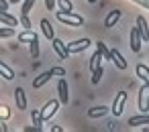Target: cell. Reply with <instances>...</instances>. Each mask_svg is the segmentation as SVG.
Wrapping results in <instances>:
<instances>
[{
    "mask_svg": "<svg viewBox=\"0 0 149 132\" xmlns=\"http://www.w3.org/2000/svg\"><path fill=\"white\" fill-rule=\"evenodd\" d=\"M55 16H57L59 23H63L68 27H82L84 25V16H80V14L72 12V10H57Z\"/></svg>",
    "mask_w": 149,
    "mask_h": 132,
    "instance_id": "6da1fadb",
    "label": "cell"
},
{
    "mask_svg": "<svg viewBox=\"0 0 149 132\" xmlns=\"http://www.w3.org/2000/svg\"><path fill=\"white\" fill-rule=\"evenodd\" d=\"M137 106H139L141 112H149V83H143V85H141Z\"/></svg>",
    "mask_w": 149,
    "mask_h": 132,
    "instance_id": "7a4b0ae2",
    "label": "cell"
},
{
    "mask_svg": "<svg viewBox=\"0 0 149 132\" xmlns=\"http://www.w3.org/2000/svg\"><path fill=\"white\" fill-rule=\"evenodd\" d=\"M90 45H92V41L86 39V37H84V39H78V41H74V43H65L70 55H72V53H82V51H86Z\"/></svg>",
    "mask_w": 149,
    "mask_h": 132,
    "instance_id": "3957f363",
    "label": "cell"
},
{
    "mask_svg": "<svg viewBox=\"0 0 149 132\" xmlns=\"http://www.w3.org/2000/svg\"><path fill=\"white\" fill-rule=\"evenodd\" d=\"M59 100H51V102H47L45 106H43V110H41V116H43V120L47 122V120H51L53 116H55V112H57V108H59Z\"/></svg>",
    "mask_w": 149,
    "mask_h": 132,
    "instance_id": "277c9868",
    "label": "cell"
},
{
    "mask_svg": "<svg viewBox=\"0 0 149 132\" xmlns=\"http://www.w3.org/2000/svg\"><path fill=\"white\" fill-rule=\"evenodd\" d=\"M125 102H127V94H125V91H118L116 98H114V104H112V108H110V112H112L116 118L123 114V110H125Z\"/></svg>",
    "mask_w": 149,
    "mask_h": 132,
    "instance_id": "5b68a950",
    "label": "cell"
},
{
    "mask_svg": "<svg viewBox=\"0 0 149 132\" xmlns=\"http://www.w3.org/2000/svg\"><path fill=\"white\" fill-rule=\"evenodd\" d=\"M51 47H53V51L57 53V57H59L61 61H65V59L70 57V51H68V47H65V43H63L61 39H53V41H51Z\"/></svg>",
    "mask_w": 149,
    "mask_h": 132,
    "instance_id": "8992f818",
    "label": "cell"
},
{
    "mask_svg": "<svg viewBox=\"0 0 149 132\" xmlns=\"http://www.w3.org/2000/svg\"><path fill=\"white\" fill-rule=\"evenodd\" d=\"M141 43H143V37H141L139 29L133 27V29H131V51H133V53H139V51H141Z\"/></svg>",
    "mask_w": 149,
    "mask_h": 132,
    "instance_id": "52a82bcc",
    "label": "cell"
},
{
    "mask_svg": "<svg viewBox=\"0 0 149 132\" xmlns=\"http://www.w3.org/2000/svg\"><path fill=\"white\" fill-rule=\"evenodd\" d=\"M57 94H59V102L61 104H68L70 102V89H68V81L65 79H59L57 81Z\"/></svg>",
    "mask_w": 149,
    "mask_h": 132,
    "instance_id": "ba28073f",
    "label": "cell"
},
{
    "mask_svg": "<svg viewBox=\"0 0 149 132\" xmlns=\"http://www.w3.org/2000/svg\"><path fill=\"white\" fill-rule=\"evenodd\" d=\"M143 124H149V112H141L137 116H131L129 118V126H143Z\"/></svg>",
    "mask_w": 149,
    "mask_h": 132,
    "instance_id": "9c48e42d",
    "label": "cell"
},
{
    "mask_svg": "<svg viewBox=\"0 0 149 132\" xmlns=\"http://www.w3.org/2000/svg\"><path fill=\"white\" fill-rule=\"evenodd\" d=\"M51 77H53V73H51V69H49V71H45V73H41V75H37V77L33 79V87H35V89H39V87H43V85H45V83H47V81H49Z\"/></svg>",
    "mask_w": 149,
    "mask_h": 132,
    "instance_id": "30bf717a",
    "label": "cell"
},
{
    "mask_svg": "<svg viewBox=\"0 0 149 132\" xmlns=\"http://www.w3.org/2000/svg\"><path fill=\"white\" fill-rule=\"evenodd\" d=\"M15 102H17L19 110H27V96H25V89L23 87H17L15 89Z\"/></svg>",
    "mask_w": 149,
    "mask_h": 132,
    "instance_id": "8fae6325",
    "label": "cell"
},
{
    "mask_svg": "<svg viewBox=\"0 0 149 132\" xmlns=\"http://www.w3.org/2000/svg\"><path fill=\"white\" fill-rule=\"evenodd\" d=\"M0 23H2V25H8V27H17L21 21L17 19V16H13V14H8L6 10H2V8H0Z\"/></svg>",
    "mask_w": 149,
    "mask_h": 132,
    "instance_id": "7c38bea8",
    "label": "cell"
},
{
    "mask_svg": "<svg viewBox=\"0 0 149 132\" xmlns=\"http://www.w3.org/2000/svg\"><path fill=\"white\" fill-rule=\"evenodd\" d=\"M118 19H120V10H110V12L106 14V19H104V27H106V29H112V27L118 23Z\"/></svg>",
    "mask_w": 149,
    "mask_h": 132,
    "instance_id": "4fadbf2b",
    "label": "cell"
},
{
    "mask_svg": "<svg viewBox=\"0 0 149 132\" xmlns=\"http://www.w3.org/2000/svg\"><path fill=\"white\" fill-rule=\"evenodd\" d=\"M39 25H41V31H43V35H45L49 41H53V39H55V33H53V27H51V23H49L47 19H41V23H39Z\"/></svg>",
    "mask_w": 149,
    "mask_h": 132,
    "instance_id": "5bb4252c",
    "label": "cell"
},
{
    "mask_svg": "<svg viewBox=\"0 0 149 132\" xmlns=\"http://www.w3.org/2000/svg\"><path fill=\"white\" fill-rule=\"evenodd\" d=\"M110 53H112V63L116 65V69H118V71H125V69H127V61L123 59L120 51H116V49H114V51H110Z\"/></svg>",
    "mask_w": 149,
    "mask_h": 132,
    "instance_id": "9a60e30c",
    "label": "cell"
},
{
    "mask_svg": "<svg viewBox=\"0 0 149 132\" xmlns=\"http://www.w3.org/2000/svg\"><path fill=\"white\" fill-rule=\"evenodd\" d=\"M137 29H139V33L143 37V41H149V25H147V21L143 16L137 19Z\"/></svg>",
    "mask_w": 149,
    "mask_h": 132,
    "instance_id": "2e32d148",
    "label": "cell"
},
{
    "mask_svg": "<svg viewBox=\"0 0 149 132\" xmlns=\"http://www.w3.org/2000/svg\"><path fill=\"white\" fill-rule=\"evenodd\" d=\"M135 73L139 75V79H141L143 83H149V67H147V65L139 63V65H137V69H135Z\"/></svg>",
    "mask_w": 149,
    "mask_h": 132,
    "instance_id": "e0dca14e",
    "label": "cell"
},
{
    "mask_svg": "<svg viewBox=\"0 0 149 132\" xmlns=\"http://www.w3.org/2000/svg\"><path fill=\"white\" fill-rule=\"evenodd\" d=\"M0 77H4V79H8V81L15 79V71H13L4 61H0Z\"/></svg>",
    "mask_w": 149,
    "mask_h": 132,
    "instance_id": "ac0fdd59",
    "label": "cell"
},
{
    "mask_svg": "<svg viewBox=\"0 0 149 132\" xmlns=\"http://www.w3.org/2000/svg\"><path fill=\"white\" fill-rule=\"evenodd\" d=\"M106 114H108V108H104V106H96V108H90L88 110V116L90 118H102Z\"/></svg>",
    "mask_w": 149,
    "mask_h": 132,
    "instance_id": "d6986e66",
    "label": "cell"
},
{
    "mask_svg": "<svg viewBox=\"0 0 149 132\" xmlns=\"http://www.w3.org/2000/svg\"><path fill=\"white\" fill-rule=\"evenodd\" d=\"M33 39H37V33H33L31 29H25V31L19 35V43H31Z\"/></svg>",
    "mask_w": 149,
    "mask_h": 132,
    "instance_id": "ffe728a7",
    "label": "cell"
},
{
    "mask_svg": "<svg viewBox=\"0 0 149 132\" xmlns=\"http://www.w3.org/2000/svg\"><path fill=\"white\" fill-rule=\"evenodd\" d=\"M96 49H98V51L102 53V57H104V59L112 61V53H110V49H108V47H106V45H104L102 41H98V43H96Z\"/></svg>",
    "mask_w": 149,
    "mask_h": 132,
    "instance_id": "44dd1931",
    "label": "cell"
},
{
    "mask_svg": "<svg viewBox=\"0 0 149 132\" xmlns=\"http://www.w3.org/2000/svg\"><path fill=\"white\" fill-rule=\"evenodd\" d=\"M100 59H104V57H102V53L96 49V53L90 57V71H94L96 67H100Z\"/></svg>",
    "mask_w": 149,
    "mask_h": 132,
    "instance_id": "7402d4cb",
    "label": "cell"
},
{
    "mask_svg": "<svg viewBox=\"0 0 149 132\" xmlns=\"http://www.w3.org/2000/svg\"><path fill=\"white\" fill-rule=\"evenodd\" d=\"M31 120H33V124H35L37 128H41L43 122H45L43 116H41V110H33V112H31Z\"/></svg>",
    "mask_w": 149,
    "mask_h": 132,
    "instance_id": "603a6c76",
    "label": "cell"
},
{
    "mask_svg": "<svg viewBox=\"0 0 149 132\" xmlns=\"http://www.w3.org/2000/svg\"><path fill=\"white\" fill-rule=\"evenodd\" d=\"M29 51H31V57H33V59H37V57H39V37H37V39H33V41L29 43Z\"/></svg>",
    "mask_w": 149,
    "mask_h": 132,
    "instance_id": "cb8c5ba5",
    "label": "cell"
},
{
    "mask_svg": "<svg viewBox=\"0 0 149 132\" xmlns=\"http://www.w3.org/2000/svg\"><path fill=\"white\" fill-rule=\"evenodd\" d=\"M37 4V0H23V8H21V14H29L33 10V6Z\"/></svg>",
    "mask_w": 149,
    "mask_h": 132,
    "instance_id": "d4e9b609",
    "label": "cell"
},
{
    "mask_svg": "<svg viewBox=\"0 0 149 132\" xmlns=\"http://www.w3.org/2000/svg\"><path fill=\"white\" fill-rule=\"evenodd\" d=\"M8 37H15V29L4 25V27H0V39H8Z\"/></svg>",
    "mask_w": 149,
    "mask_h": 132,
    "instance_id": "484cf974",
    "label": "cell"
},
{
    "mask_svg": "<svg viewBox=\"0 0 149 132\" xmlns=\"http://www.w3.org/2000/svg\"><path fill=\"white\" fill-rule=\"evenodd\" d=\"M102 73H104V71H102V67H96V69L92 71V83H94V85H96V83L100 81V77H102Z\"/></svg>",
    "mask_w": 149,
    "mask_h": 132,
    "instance_id": "4316f807",
    "label": "cell"
},
{
    "mask_svg": "<svg viewBox=\"0 0 149 132\" xmlns=\"http://www.w3.org/2000/svg\"><path fill=\"white\" fill-rule=\"evenodd\" d=\"M57 4H59L61 10H74V6H72L70 0H57Z\"/></svg>",
    "mask_w": 149,
    "mask_h": 132,
    "instance_id": "83f0119b",
    "label": "cell"
},
{
    "mask_svg": "<svg viewBox=\"0 0 149 132\" xmlns=\"http://www.w3.org/2000/svg\"><path fill=\"white\" fill-rule=\"evenodd\" d=\"M21 27L23 29H31V21H29V14H21Z\"/></svg>",
    "mask_w": 149,
    "mask_h": 132,
    "instance_id": "f1b7e54d",
    "label": "cell"
},
{
    "mask_svg": "<svg viewBox=\"0 0 149 132\" xmlns=\"http://www.w3.org/2000/svg\"><path fill=\"white\" fill-rule=\"evenodd\" d=\"M51 73H53V75H59V77H61V75H65L63 67H51Z\"/></svg>",
    "mask_w": 149,
    "mask_h": 132,
    "instance_id": "f546056e",
    "label": "cell"
},
{
    "mask_svg": "<svg viewBox=\"0 0 149 132\" xmlns=\"http://www.w3.org/2000/svg\"><path fill=\"white\" fill-rule=\"evenodd\" d=\"M8 116H10L8 108H6V106H0V118H8Z\"/></svg>",
    "mask_w": 149,
    "mask_h": 132,
    "instance_id": "4dcf8cb0",
    "label": "cell"
},
{
    "mask_svg": "<svg viewBox=\"0 0 149 132\" xmlns=\"http://www.w3.org/2000/svg\"><path fill=\"white\" fill-rule=\"evenodd\" d=\"M55 2H57V0H45V6H47V10H53V8H55Z\"/></svg>",
    "mask_w": 149,
    "mask_h": 132,
    "instance_id": "1f68e13d",
    "label": "cell"
},
{
    "mask_svg": "<svg viewBox=\"0 0 149 132\" xmlns=\"http://www.w3.org/2000/svg\"><path fill=\"white\" fill-rule=\"evenodd\" d=\"M0 8H2V10H8V0H0Z\"/></svg>",
    "mask_w": 149,
    "mask_h": 132,
    "instance_id": "d6a6232c",
    "label": "cell"
},
{
    "mask_svg": "<svg viewBox=\"0 0 149 132\" xmlns=\"http://www.w3.org/2000/svg\"><path fill=\"white\" fill-rule=\"evenodd\" d=\"M0 130L4 132V130H6V124H2V122H0Z\"/></svg>",
    "mask_w": 149,
    "mask_h": 132,
    "instance_id": "836d02e7",
    "label": "cell"
},
{
    "mask_svg": "<svg viewBox=\"0 0 149 132\" xmlns=\"http://www.w3.org/2000/svg\"><path fill=\"white\" fill-rule=\"evenodd\" d=\"M10 2H13V4H19V2H23V0H10Z\"/></svg>",
    "mask_w": 149,
    "mask_h": 132,
    "instance_id": "e575fe53",
    "label": "cell"
},
{
    "mask_svg": "<svg viewBox=\"0 0 149 132\" xmlns=\"http://www.w3.org/2000/svg\"><path fill=\"white\" fill-rule=\"evenodd\" d=\"M88 2H96V0H88Z\"/></svg>",
    "mask_w": 149,
    "mask_h": 132,
    "instance_id": "d590c367",
    "label": "cell"
}]
</instances>
